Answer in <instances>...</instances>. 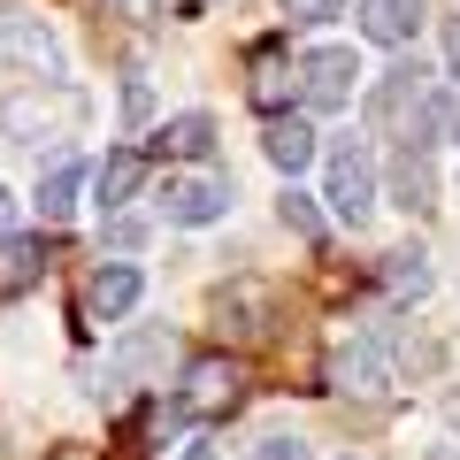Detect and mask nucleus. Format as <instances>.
I'll return each mask as SVG.
<instances>
[{"mask_svg":"<svg viewBox=\"0 0 460 460\" xmlns=\"http://www.w3.org/2000/svg\"><path fill=\"white\" fill-rule=\"evenodd\" d=\"M246 399V368L230 361V353H199L184 368V392H177V414L184 422H223L230 407Z\"/></svg>","mask_w":460,"mask_h":460,"instance_id":"1","label":"nucleus"},{"mask_svg":"<svg viewBox=\"0 0 460 460\" xmlns=\"http://www.w3.org/2000/svg\"><path fill=\"white\" fill-rule=\"evenodd\" d=\"M77 108H84V100L69 93V84H62L54 100H47V93H23V100H8V108H0V131L16 138V146H39V138L69 131V123H77Z\"/></svg>","mask_w":460,"mask_h":460,"instance_id":"2","label":"nucleus"},{"mask_svg":"<svg viewBox=\"0 0 460 460\" xmlns=\"http://www.w3.org/2000/svg\"><path fill=\"white\" fill-rule=\"evenodd\" d=\"M323 199H330V215H338V223H368V208H376V169H368L361 146H338V154H330Z\"/></svg>","mask_w":460,"mask_h":460,"instance_id":"3","label":"nucleus"},{"mask_svg":"<svg viewBox=\"0 0 460 460\" xmlns=\"http://www.w3.org/2000/svg\"><path fill=\"white\" fill-rule=\"evenodd\" d=\"M0 69H39V77H54L62 69V47H54V31L39 16L0 8Z\"/></svg>","mask_w":460,"mask_h":460,"instance_id":"4","label":"nucleus"},{"mask_svg":"<svg viewBox=\"0 0 460 460\" xmlns=\"http://www.w3.org/2000/svg\"><path fill=\"white\" fill-rule=\"evenodd\" d=\"M353 84H361L353 47H323V54L299 62V93H307V108H353Z\"/></svg>","mask_w":460,"mask_h":460,"instance_id":"5","label":"nucleus"},{"mask_svg":"<svg viewBox=\"0 0 460 460\" xmlns=\"http://www.w3.org/2000/svg\"><path fill=\"white\" fill-rule=\"evenodd\" d=\"M215 330L223 338H269L277 330V292L269 284H223L215 292Z\"/></svg>","mask_w":460,"mask_h":460,"instance_id":"6","label":"nucleus"},{"mask_svg":"<svg viewBox=\"0 0 460 460\" xmlns=\"http://www.w3.org/2000/svg\"><path fill=\"white\" fill-rule=\"evenodd\" d=\"M162 215L169 223H215V215H230V184L223 177H169Z\"/></svg>","mask_w":460,"mask_h":460,"instance_id":"7","label":"nucleus"},{"mask_svg":"<svg viewBox=\"0 0 460 460\" xmlns=\"http://www.w3.org/2000/svg\"><path fill=\"white\" fill-rule=\"evenodd\" d=\"M131 299H138V269H131V261H108L93 284H84V314H93V323L131 314Z\"/></svg>","mask_w":460,"mask_h":460,"instance_id":"8","label":"nucleus"},{"mask_svg":"<svg viewBox=\"0 0 460 460\" xmlns=\"http://www.w3.org/2000/svg\"><path fill=\"white\" fill-rule=\"evenodd\" d=\"M361 31L376 47H407L422 31V0H361Z\"/></svg>","mask_w":460,"mask_h":460,"instance_id":"9","label":"nucleus"},{"mask_svg":"<svg viewBox=\"0 0 460 460\" xmlns=\"http://www.w3.org/2000/svg\"><path fill=\"white\" fill-rule=\"evenodd\" d=\"M138 184H146V154H138V146H115L108 162L93 169V192H100V208H123V199H138Z\"/></svg>","mask_w":460,"mask_h":460,"instance_id":"10","label":"nucleus"},{"mask_svg":"<svg viewBox=\"0 0 460 460\" xmlns=\"http://www.w3.org/2000/svg\"><path fill=\"white\" fill-rule=\"evenodd\" d=\"M261 154L284 169V177H299V169L314 162V131L299 123V115H269V131H261Z\"/></svg>","mask_w":460,"mask_h":460,"instance_id":"11","label":"nucleus"},{"mask_svg":"<svg viewBox=\"0 0 460 460\" xmlns=\"http://www.w3.org/2000/svg\"><path fill=\"white\" fill-rule=\"evenodd\" d=\"M39 277H47V246L39 238H0V299L31 292Z\"/></svg>","mask_w":460,"mask_h":460,"instance_id":"12","label":"nucleus"},{"mask_svg":"<svg viewBox=\"0 0 460 460\" xmlns=\"http://www.w3.org/2000/svg\"><path fill=\"white\" fill-rule=\"evenodd\" d=\"M384 376H392L384 368V345H345L338 361H330V384L338 392H384Z\"/></svg>","mask_w":460,"mask_h":460,"instance_id":"13","label":"nucleus"},{"mask_svg":"<svg viewBox=\"0 0 460 460\" xmlns=\"http://www.w3.org/2000/svg\"><path fill=\"white\" fill-rule=\"evenodd\" d=\"M429 192H438V184H429V162H422V146H407V154L392 162V199H399L407 215H422V208H429Z\"/></svg>","mask_w":460,"mask_h":460,"instance_id":"14","label":"nucleus"},{"mask_svg":"<svg viewBox=\"0 0 460 460\" xmlns=\"http://www.w3.org/2000/svg\"><path fill=\"white\" fill-rule=\"evenodd\" d=\"M169 353H177V338H169V330H138V338L115 345V368H123V376H146V368H162Z\"/></svg>","mask_w":460,"mask_h":460,"instance_id":"15","label":"nucleus"},{"mask_svg":"<svg viewBox=\"0 0 460 460\" xmlns=\"http://www.w3.org/2000/svg\"><path fill=\"white\" fill-rule=\"evenodd\" d=\"M162 154H184V162H208V154H215V123H208V115H177V123L162 131Z\"/></svg>","mask_w":460,"mask_h":460,"instance_id":"16","label":"nucleus"},{"mask_svg":"<svg viewBox=\"0 0 460 460\" xmlns=\"http://www.w3.org/2000/svg\"><path fill=\"white\" fill-rule=\"evenodd\" d=\"M77 184H84L77 162H54V177H39V215H47V223H62V215L77 208Z\"/></svg>","mask_w":460,"mask_h":460,"instance_id":"17","label":"nucleus"},{"mask_svg":"<svg viewBox=\"0 0 460 460\" xmlns=\"http://www.w3.org/2000/svg\"><path fill=\"white\" fill-rule=\"evenodd\" d=\"M384 284H392L399 299H422V292H429V253H414V246L384 253Z\"/></svg>","mask_w":460,"mask_h":460,"instance_id":"18","label":"nucleus"},{"mask_svg":"<svg viewBox=\"0 0 460 460\" xmlns=\"http://www.w3.org/2000/svg\"><path fill=\"white\" fill-rule=\"evenodd\" d=\"M284 93H292V77L277 69V39H261V47H253V100H261V108H277Z\"/></svg>","mask_w":460,"mask_h":460,"instance_id":"19","label":"nucleus"},{"mask_svg":"<svg viewBox=\"0 0 460 460\" xmlns=\"http://www.w3.org/2000/svg\"><path fill=\"white\" fill-rule=\"evenodd\" d=\"M284 230H299V238H323V215H314L307 192H284Z\"/></svg>","mask_w":460,"mask_h":460,"instance_id":"20","label":"nucleus"},{"mask_svg":"<svg viewBox=\"0 0 460 460\" xmlns=\"http://www.w3.org/2000/svg\"><path fill=\"white\" fill-rule=\"evenodd\" d=\"M284 16L292 23H330V16H345V0H284Z\"/></svg>","mask_w":460,"mask_h":460,"instance_id":"21","label":"nucleus"},{"mask_svg":"<svg viewBox=\"0 0 460 460\" xmlns=\"http://www.w3.org/2000/svg\"><path fill=\"white\" fill-rule=\"evenodd\" d=\"M123 115H131V123H146V115H154V84H146V77L123 84Z\"/></svg>","mask_w":460,"mask_h":460,"instance_id":"22","label":"nucleus"},{"mask_svg":"<svg viewBox=\"0 0 460 460\" xmlns=\"http://www.w3.org/2000/svg\"><path fill=\"white\" fill-rule=\"evenodd\" d=\"M253 460H307V445H299V438H261Z\"/></svg>","mask_w":460,"mask_h":460,"instance_id":"23","label":"nucleus"},{"mask_svg":"<svg viewBox=\"0 0 460 460\" xmlns=\"http://www.w3.org/2000/svg\"><path fill=\"white\" fill-rule=\"evenodd\" d=\"M353 284H361V277H353V269H323V292H330V299H345V292H353Z\"/></svg>","mask_w":460,"mask_h":460,"instance_id":"24","label":"nucleus"},{"mask_svg":"<svg viewBox=\"0 0 460 460\" xmlns=\"http://www.w3.org/2000/svg\"><path fill=\"white\" fill-rule=\"evenodd\" d=\"M445 62H453V77H460V23H445Z\"/></svg>","mask_w":460,"mask_h":460,"instance_id":"25","label":"nucleus"},{"mask_svg":"<svg viewBox=\"0 0 460 460\" xmlns=\"http://www.w3.org/2000/svg\"><path fill=\"white\" fill-rule=\"evenodd\" d=\"M47 460H100V453H93V445H54Z\"/></svg>","mask_w":460,"mask_h":460,"instance_id":"26","label":"nucleus"},{"mask_svg":"<svg viewBox=\"0 0 460 460\" xmlns=\"http://www.w3.org/2000/svg\"><path fill=\"white\" fill-rule=\"evenodd\" d=\"M8 215H16V199H8V184H0V238H8Z\"/></svg>","mask_w":460,"mask_h":460,"instance_id":"27","label":"nucleus"},{"mask_svg":"<svg viewBox=\"0 0 460 460\" xmlns=\"http://www.w3.org/2000/svg\"><path fill=\"white\" fill-rule=\"evenodd\" d=\"M445 131H453V138H460V115H445Z\"/></svg>","mask_w":460,"mask_h":460,"instance_id":"28","label":"nucleus"},{"mask_svg":"<svg viewBox=\"0 0 460 460\" xmlns=\"http://www.w3.org/2000/svg\"><path fill=\"white\" fill-rule=\"evenodd\" d=\"M192 460H215V453H208V445H199V453H192Z\"/></svg>","mask_w":460,"mask_h":460,"instance_id":"29","label":"nucleus"},{"mask_svg":"<svg viewBox=\"0 0 460 460\" xmlns=\"http://www.w3.org/2000/svg\"><path fill=\"white\" fill-rule=\"evenodd\" d=\"M345 460H353V453H345Z\"/></svg>","mask_w":460,"mask_h":460,"instance_id":"30","label":"nucleus"}]
</instances>
